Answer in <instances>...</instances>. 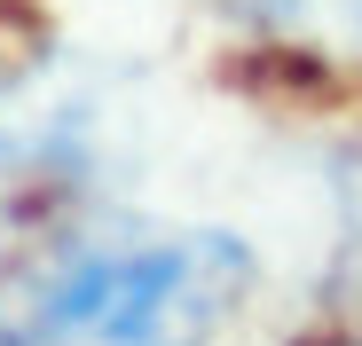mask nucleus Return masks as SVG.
Returning <instances> with one entry per match:
<instances>
[{
	"mask_svg": "<svg viewBox=\"0 0 362 346\" xmlns=\"http://www.w3.org/2000/svg\"><path fill=\"white\" fill-rule=\"evenodd\" d=\"M252 292L228 228L79 237L0 283V346H213Z\"/></svg>",
	"mask_w": 362,
	"mask_h": 346,
	"instance_id": "f257e3e1",
	"label": "nucleus"
},
{
	"mask_svg": "<svg viewBox=\"0 0 362 346\" xmlns=\"http://www.w3.org/2000/svg\"><path fill=\"white\" fill-rule=\"evenodd\" d=\"M127 142V95L79 55H32L0 71V213H40L110 181Z\"/></svg>",
	"mask_w": 362,
	"mask_h": 346,
	"instance_id": "f03ea898",
	"label": "nucleus"
},
{
	"mask_svg": "<svg viewBox=\"0 0 362 346\" xmlns=\"http://www.w3.org/2000/svg\"><path fill=\"white\" fill-rule=\"evenodd\" d=\"M260 40L308 55H362V0H228Z\"/></svg>",
	"mask_w": 362,
	"mask_h": 346,
	"instance_id": "7ed1b4c3",
	"label": "nucleus"
},
{
	"mask_svg": "<svg viewBox=\"0 0 362 346\" xmlns=\"http://www.w3.org/2000/svg\"><path fill=\"white\" fill-rule=\"evenodd\" d=\"M331 189H339V260H346V268H362V150H346V157H339Z\"/></svg>",
	"mask_w": 362,
	"mask_h": 346,
	"instance_id": "20e7f679",
	"label": "nucleus"
}]
</instances>
